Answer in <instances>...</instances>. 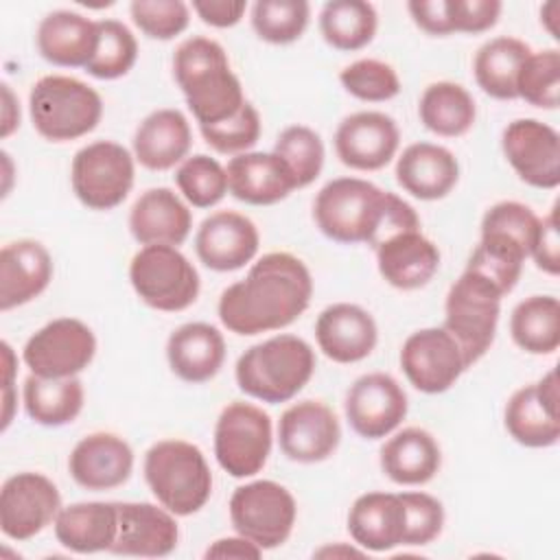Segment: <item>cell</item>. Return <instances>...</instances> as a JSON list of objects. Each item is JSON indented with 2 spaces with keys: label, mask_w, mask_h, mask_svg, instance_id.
<instances>
[{
  "label": "cell",
  "mask_w": 560,
  "mask_h": 560,
  "mask_svg": "<svg viewBox=\"0 0 560 560\" xmlns=\"http://www.w3.org/2000/svg\"><path fill=\"white\" fill-rule=\"evenodd\" d=\"M311 298L308 267L289 252H269L243 280L223 289L217 315L230 332L254 337L291 326L308 308Z\"/></svg>",
  "instance_id": "6da1fadb"
},
{
  "label": "cell",
  "mask_w": 560,
  "mask_h": 560,
  "mask_svg": "<svg viewBox=\"0 0 560 560\" xmlns=\"http://www.w3.org/2000/svg\"><path fill=\"white\" fill-rule=\"evenodd\" d=\"M173 77L199 127L223 122L247 103L225 48L210 37L192 35L175 48Z\"/></svg>",
  "instance_id": "7a4b0ae2"
},
{
  "label": "cell",
  "mask_w": 560,
  "mask_h": 560,
  "mask_svg": "<svg viewBox=\"0 0 560 560\" xmlns=\"http://www.w3.org/2000/svg\"><path fill=\"white\" fill-rule=\"evenodd\" d=\"M315 350L298 335H273L249 346L234 365L238 389L260 402L293 400L315 374Z\"/></svg>",
  "instance_id": "3957f363"
},
{
  "label": "cell",
  "mask_w": 560,
  "mask_h": 560,
  "mask_svg": "<svg viewBox=\"0 0 560 560\" xmlns=\"http://www.w3.org/2000/svg\"><path fill=\"white\" fill-rule=\"evenodd\" d=\"M142 475L158 499L175 516L197 514L212 494V470L203 451L186 440L168 438L149 446Z\"/></svg>",
  "instance_id": "277c9868"
},
{
  "label": "cell",
  "mask_w": 560,
  "mask_h": 560,
  "mask_svg": "<svg viewBox=\"0 0 560 560\" xmlns=\"http://www.w3.org/2000/svg\"><path fill=\"white\" fill-rule=\"evenodd\" d=\"M28 114L33 129L48 142H70L94 131L103 118V98L85 81L46 74L31 85Z\"/></svg>",
  "instance_id": "5b68a950"
},
{
  "label": "cell",
  "mask_w": 560,
  "mask_h": 560,
  "mask_svg": "<svg viewBox=\"0 0 560 560\" xmlns=\"http://www.w3.org/2000/svg\"><path fill=\"white\" fill-rule=\"evenodd\" d=\"M387 201V190L361 177H337L319 188L313 201L317 230L341 245H370Z\"/></svg>",
  "instance_id": "8992f818"
},
{
  "label": "cell",
  "mask_w": 560,
  "mask_h": 560,
  "mask_svg": "<svg viewBox=\"0 0 560 560\" xmlns=\"http://www.w3.org/2000/svg\"><path fill=\"white\" fill-rule=\"evenodd\" d=\"M503 298L505 295L488 278L470 269H464L451 284L442 326L459 343L468 368H472L494 343Z\"/></svg>",
  "instance_id": "52a82bcc"
},
{
  "label": "cell",
  "mask_w": 560,
  "mask_h": 560,
  "mask_svg": "<svg viewBox=\"0 0 560 560\" xmlns=\"http://www.w3.org/2000/svg\"><path fill=\"white\" fill-rule=\"evenodd\" d=\"M129 282L136 295L162 313H179L199 298L197 267L173 245H142L129 262Z\"/></svg>",
  "instance_id": "ba28073f"
},
{
  "label": "cell",
  "mask_w": 560,
  "mask_h": 560,
  "mask_svg": "<svg viewBox=\"0 0 560 560\" xmlns=\"http://www.w3.org/2000/svg\"><path fill=\"white\" fill-rule=\"evenodd\" d=\"M214 459L234 479L258 475L273 446L269 413L245 400L228 402L214 424Z\"/></svg>",
  "instance_id": "9c48e42d"
},
{
  "label": "cell",
  "mask_w": 560,
  "mask_h": 560,
  "mask_svg": "<svg viewBox=\"0 0 560 560\" xmlns=\"http://www.w3.org/2000/svg\"><path fill=\"white\" fill-rule=\"evenodd\" d=\"M136 182L133 153L114 140H94L81 147L70 164V186L88 210H114Z\"/></svg>",
  "instance_id": "30bf717a"
},
{
  "label": "cell",
  "mask_w": 560,
  "mask_h": 560,
  "mask_svg": "<svg viewBox=\"0 0 560 560\" xmlns=\"http://www.w3.org/2000/svg\"><path fill=\"white\" fill-rule=\"evenodd\" d=\"M228 510L234 532L262 551L284 545L298 518L295 497L271 479H256L234 488Z\"/></svg>",
  "instance_id": "8fae6325"
},
{
  "label": "cell",
  "mask_w": 560,
  "mask_h": 560,
  "mask_svg": "<svg viewBox=\"0 0 560 560\" xmlns=\"http://www.w3.org/2000/svg\"><path fill=\"white\" fill-rule=\"evenodd\" d=\"M94 354L96 337L77 317H57L44 324L22 348L24 365L44 378L79 376L94 361Z\"/></svg>",
  "instance_id": "7c38bea8"
},
{
  "label": "cell",
  "mask_w": 560,
  "mask_h": 560,
  "mask_svg": "<svg viewBox=\"0 0 560 560\" xmlns=\"http://www.w3.org/2000/svg\"><path fill=\"white\" fill-rule=\"evenodd\" d=\"M400 370L422 394H444L468 370L464 352L444 326L411 332L400 346Z\"/></svg>",
  "instance_id": "4fadbf2b"
},
{
  "label": "cell",
  "mask_w": 560,
  "mask_h": 560,
  "mask_svg": "<svg viewBox=\"0 0 560 560\" xmlns=\"http://www.w3.org/2000/svg\"><path fill=\"white\" fill-rule=\"evenodd\" d=\"M61 508L52 479L33 470L15 472L0 488V529L11 540H31L55 523Z\"/></svg>",
  "instance_id": "5bb4252c"
},
{
  "label": "cell",
  "mask_w": 560,
  "mask_h": 560,
  "mask_svg": "<svg viewBox=\"0 0 560 560\" xmlns=\"http://www.w3.org/2000/svg\"><path fill=\"white\" fill-rule=\"evenodd\" d=\"M558 370L518 387L505 402L503 424L510 438L527 448H549L560 440Z\"/></svg>",
  "instance_id": "9a60e30c"
},
{
  "label": "cell",
  "mask_w": 560,
  "mask_h": 560,
  "mask_svg": "<svg viewBox=\"0 0 560 560\" xmlns=\"http://www.w3.org/2000/svg\"><path fill=\"white\" fill-rule=\"evenodd\" d=\"M409 409L402 385L385 372L359 376L346 392L343 411L350 429L363 440H383L405 420Z\"/></svg>",
  "instance_id": "2e32d148"
},
{
  "label": "cell",
  "mask_w": 560,
  "mask_h": 560,
  "mask_svg": "<svg viewBox=\"0 0 560 560\" xmlns=\"http://www.w3.org/2000/svg\"><path fill=\"white\" fill-rule=\"evenodd\" d=\"M501 149L521 182L553 190L560 184V136L536 118H516L501 133Z\"/></svg>",
  "instance_id": "e0dca14e"
},
{
  "label": "cell",
  "mask_w": 560,
  "mask_h": 560,
  "mask_svg": "<svg viewBox=\"0 0 560 560\" xmlns=\"http://www.w3.org/2000/svg\"><path fill=\"white\" fill-rule=\"evenodd\" d=\"M339 442L337 413L322 400H298L278 420L280 451L295 464H319L337 451Z\"/></svg>",
  "instance_id": "ac0fdd59"
},
{
  "label": "cell",
  "mask_w": 560,
  "mask_h": 560,
  "mask_svg": "<svg viewBox=\"0 0 560 560\" xmlns=\"http://www.w3.org/2000/svg\"><path fill=\"white\" fill-rule=\"evenodd\" d=\"M335 153L352 171H381L398 151L400 131L392 116L383 112H354L346 116L335 131Z\"/></svg>",
  "instance_id": "d6986e66"
},
{
  "label": "cell",
  "mask_w": 560,
  "mask_h": 560,
  "mask_svg": "<svg viewBox=\"0 0 560 560\" xmlns=\"http://www.w3.org/2000/svg\"><path fill=\"white\" fill-rule=\"evenodd\" d=\"M260 247L256 223L234 210L212 212L195 234V254L210 271L228 273L249 265Z\"/></svg>",
  "instance_id": "ffe728a7"
},
{
  "label": "cell",
  "mask_w": 560,
  "mask_h": 560,
  "mask_svg": "<svg viewBox=\"0 0 560 560\" xmlns=\"http://www.w3.org/2000/svg\"><path fill=\"white\" fill-rule=\"evenodd\" d=\"M177 516L160 503L118 501V534L112 553L131 558H164L177 549Z\"/></svg>",
  "instance_id": "44dd1931"
},
{
  "label": "cell",
  "mask_w": 560,
  "mask_h": 560,
  "mask_svg": "<svg viewBox=\"0 0 560 560\" xmlns=\"http://www.w3.org/2000/svg\"><path fill=\"white\" fill-rule=\"evenodd\" d=\"M68 470L74 483L85 490H114L127 483L133 472V448L116 433L96 431L74 444Z\"/></svg>",
  "instance_id": "7402d4cb"
},
{
  "label": "cell",
  "mask_w": 560,
  "mask_h": 560,
  "mask_svg": "<svg viewBox=\"0 0 560 560\" xmlns=\"http://www.w3.org/2000/svg\"><path fill=\"white\" fill-rule=\"evenodd\" d=\"M315 341L324 357L335 363L350 365L374 352L378 343V326L363 306L335 302L317 315Z\"/></svg>",
  "instance_id": "603a6c76"
},
{
  "label": "cell",
  "mask_w": 560,
  "mask_h": 560,
  "mask_svg": "<svg viewBox=\"0 0 560 560\" xmlns=\"http://www.w3.org/2000/svg\"><path fill=\"white\" fill-rule=\"evenodd\" d=\"M52 256L33 238H18L0 252V311L24 306L39 298L52 280Z\"/></svg>",
  "instance_id": "cb8c5ba5"
},
{
  "label": "cell",
  "mask_w": 560,
  "mask_h": 560,
  "mask_svg": "<svg viewBox=\"0 0 560 560\" xmlns=\"http://www.w3.org/2000/svg\"><path fill=\"white\" fill-rule=\"evenodd\" d=\"M381 278L400 291H416L427 287L440 269L438 245L422 234V230H407L385 238L374 247Z\"/></svg>",
  "instance_id": "d4e9b609"
},
{
  "label": "cell",
  "mask_w": 560,
  "mask_h": 560,
  "mask_svg": "<svg viewBox=\"0 0 560 560\" xmlns=\"http://www.w3.org/2000/svg\"><path fill=\"white\" fill-rule=\"evenodd\" d=\"M228 192L247 206H273L295 188L289 166L273 151H247L230 158Z\"/></svg>",
  "instance_id": "484cf974"
},
{
  "label": "cell",
  "mask_w": 560,
  "mask_h": 560,
  "mask_svg": "<svg viewBox=\"0 0 560 560\" xmlns=\"http://www.w3.org/2000/svg\"><path fill=\"white\" fill-rule=\"evenodd\" d=\"M407 514L400 492H365L348 510V532L365 551L385 553L405 542Z\"/></svg>",
  "instance_id": "4316f807"
},
{
  "label": "cell",
  "mask_w": 560,
  "mask_h": 560,
  "mask_svg": "<svg viewBox=\"0 0 560 560\" xmlns=\"http://www.w3.org/2000/svg\"><path fill=\"white\" fill-rule=\"evenodd\" d=\"M129 232L140 245L179 247L192 230L186 201L166 186L144 190L129 210Z\"/></svg>",
  "instance_id": "83f0119b"
},
{
  "label": "cell",
  "mask_w": 560,
  "mask_h": 560,
  "mask_svg": "<svg viewBox=\"0 0 560 560\" xmlns=\"http://www.w3.org/2000/svg\"><path fill=\"white\" fill-rule=\"evenodd\" d=\"M398 186L420 201H438L459 182V162L442 144L413 142L396 160Z\"/></svg>",
  "instance_id": "f1b7e54d"
},
{
  "label": "cell",
  "mask_w": 560,
  "mask_h": 560,
  "mask_svg": "<svg viewBox=\"0 0 560 560\" xmlns=\"http://www.w3.org/2000/svg\"><path fill=\"white\" fill-rule=\"evenodd\" d=\"M166 361L171 372L184 383H208L221 372L225 361L223 332L208 322L182 324L168 335Z\"/></svg>",
  "instance_id": "f546056e"
},
{
  "label": "cell",
  "mask_w": 560,
  "mask_h": 560,
  "mask_svg": "<svg viewBox=\"0 0 560 560\" xmlns=\"http://www.w3.org/2000/svg\"><path fill=\"white\" fill-rule=\"evenodd\" d=\"M96 22L68 9H57L44 15L35 33L37 52L57 68L85 70L96 50Z\"/></svg>",
  "instance_id": "4dcf8cb0"
},
{
  "label": "cell",
  "mask_w": 560,
  "mask_h": 560,
  "mask_svg": "<svg viewBox=\"0 0 560 560\" xmlns=\"http://www.w3.org/2000/svg\"><path fill=\"white\" fill-rule=\"evenodd\" d=\"M192 131L188 118L175 107H162L151 112L136 127L133 158L149 171H168L179 166L190 151Z\"/></svg>",
  "instance_id": "1f68e13d"
},
{
  "label": "cell",
  "mask_w": 560,
  "mask_h": 560,
  "mask_svg": "<svg viewBox=\"0 0 560 560\" xmlns=\"http://www.w3.org/2000/svg\"><path fill=\"white\" fill-rule=\"evenodd\" d=\"M57 542L72 553L112 551L118 534V501L63 505L52 523Z\"/></svg>",
  "instance_id": "d6a6232c"
},
{
  "label": "cell",
  "mask_w": 560,
  "mask_h": 560,
  "mask_svg": "<svg viewBox=\"0 0 560 560\" xmlns=\"http://www.w3.org/2000/svg\"><path fill=\"white\" fill-rule=\"evenodd\" d=\"M378 462L394 483L424 486L440 472L442 448L427 429L407 427L387 435Z\"/></svg>",
  "instance_id": "836d02e7"
},
{
  "label": "cell",
  "mask_w": 560,
  "mask_h": 560,
  "mask_svg": "<svg viewBox=\"0 0 560 560\" xmlns=\"http://www.w3.org/2000/svg\"><path fill=\"white\" fill-rule=\"evenodd\" d=\"M532 48L510 35H499L479 46L472 59V74L483 94L497 101L516 98V79Z\"/></svg>",
  "instance_id": "e575fe53"
},
{
  "label": "cell",
  "mask_w": 560,
  "mask_h": 560,
  "mask_svg": "<svg viewBox=\"0 0 560 560\" xmlns=\"http://www.w3.org/2000/svg\"><path fill=\"white\" fill-rule=\"evenodd\" d=\"M26 416L42 427H63L79 418L85 402V389L79 376L44 378L28 374L22 387Z\"/></svg>",
  "instance_id": "d590c367"
},
{
  "label": "cell",
  "mask_w": 560,
  "mask_h": 560,
  "mask_svg": "<svg viewBox=\"0 0 560 560\" xmlns=\"http://www.w3.org/2000/svg\"><path fill=\"white\" fill-rule=\"evenodd\" d=\"M420 122L440 138H459L477 120L472 94L455 81H435L424 88L418 103Z\"/></svg>",
  "instance_id": "8d00e7d4"
},
{
  "label": "cell",
  "mask_w": 560,
  "mask_h": 560,
  "mask_svg": "<svg viewBox=\"0 0 560 560\" xmlns=\"http://www.w3.org/2000/svg\"><path fill=\"white\" fill-rule=\"evenodd\" d=\"M512 341L527 354H553L560 346V302L556 295H529L510 315Z\"/></svg>",
  "instance_id": "74e56055"
},
{
  "label": "cell",
  "mask_w": 560,
  "mask_h": 560,
  "mask_svg": "<svg viewBox=\"0 0 560 560\" xmlns=\"http://www.w3.org/2000/svg\"><path fill=\"white\" fill-rule=\"evenodd\" d=\"M378 28V13L365 0H330L319 11L324 42L341 52L365 48Z\"/></svg>",
  "instance_id": "f35d334b"
},
{
  "label": "cell",
  "mask_w": 560,
  "mask_h": 560,
  "mask_svg": "<svg viewBox=\"0 0 560 560\" xmlns=\"http://www.w3.org/2000/svg\"><path fill=\"white\" fill-rule=\"evenodd\" d=\"M96 50L85 66V72L101 81H114L125 77L138 61V39L118 20H98Z\"/></svg>",
  "instance_id": "ab89813d"
},
{
  "label": "cell",
  "mask_w": 560,
  "mask_h": 560,
  "mask_svg": "<svg viewBox=\"0 0 560 560\" xmlns=\"http://www.w3.org/2000/svg\"><path fill=\"white\" fill-rule=\"evenodd\" d=\"M311 4L306 0H258L252 4L254 33L276 46L298 42L308 28Z\"/></svg>",
  "instance_id": "60d3db41"
},
{
  "label": "cell",
  "mask_w": 560,
  "mask_h": 560,
  "mask_svg": "<svg viewBox=\"0 0 560 560\" xmlns=\"http://www.w3.org/2000/svg\"><path fill=\"white\" fill-rule=\"evenodd\" d=\"M273 153L289 166L298 188H306L319 177L326 158L322 136L306 125L284 127L276 138Z\"/></svg>",
  "instance_id": "b9f144b4"
},
{
  "label": "cell",
  "mask_w": 560,
  "mask_h": 560,
  "mask_svg": "<svg viewBox=\"0 0 560 560\" xmlns=\"http://www.w3.org/2000/svg\"><path fill=\"white\" fill-rule=\"evenodd\" d=\"M175 184L192 208H212L228 195L225 166L206 153L188 155L175 171Z\"/></svg>",
  "instance_id": "7bdbcfd3"
},
{
  "label": "cell",
  "mask_w": 560,
  "mask_h": 560,
  "mask_svg": "<svg viewBox=\"0 0 560 560\" xmlns=\"http://www.w3.org/2000/svg\"><path fill=\"white\" fill-rule=\"evenodd\" d=\"M516 98H523L532 107L558 109L560 105V50L558 48L529 52L516 79Z\"/></svg>",
  "instance_id": "ee69618b"
},
{
  "label": "cell",
  "mask_w": 560,
  "mask_h": 560,
  "mask_svg": "<svg viewBox=\"0 0 560 560\" xmlns=\"http://www.w3.org/2000/svg\"><path fill=\"white\" fill-rule=\"evenodd\" d=\"M341 88L363 103H385L398 96V72L381 59H357L339 72Z\"/></svg>",
  "instance_id": "f6af8a7d"
},
{
  "label": "cell",
  "mask_w": 560,
  "mask_h": 560,
  "mask_svg": "<svg viewBox=\"0 0 560 560\" xmlns=\"http://www.w3.org/2000/svg\"><path fill=\"white\" fill-rule=\"evenodd\" d=\"M129 15L142 35L168 42L188 28L190 7L182 0H133Z\"/></svg>",
  "instance_id": "bcb514c9"
},
{
  "label": "cell",
  "mask_w": 560,
  "mask_h": 560,
  "mask_svg": "<svg viewBox=\"0 0 560 560\" xmlns=\"http://www.w3.org/2000/svg\"><path fill=\"white\" fill-rule=\"evenodd\" d=\"M199 131L210 149L234 158L238 153H247L258 142L262 122L258 109L247 101L232 118L217 125L199 127Z\"/></svg>",
  "instance_id": "7dc6e473"
},
{
  "label": "cell",
  "mask_w": 560,
  "mask_h": 560,
  "mask_svg": "<svg viewBox=\"0 0 560 560\" xmlns=\"http://www.w3.org/2000/svg\"><path fill=\"white\" fill-rule=\"evenodd\" d=\"M540 217L521 201H499L483 212L481 234H499L525 247L527 256L534 247Z\"/></svg>",
  "instance_id": "c3c4849f"
},
{
  "label": "cell",
  "mask_w": 560,
  "mask_h": 560,
  "mask_svg": "<svg viewBox=\"0 0 560 560\" xmlns=\"http://www.w3.org/2000/svg\"><path fill=\"white\" fill-rule=\"evenodd\" d=\"M400 499L405 503V514H407V529H405L402 545L424 547L433 542L442 534L444 518H446L442 501L422 490L400 492Z\"/></svg>",
  "instance_id": "681fc988"
},
{
  "label": "cell",
  "mask_w": 560,
  "mask_h": 560,
  "mask_svg": "<svg viewBox=\"0 0 560 560\" xmlns=\"http://www.w3.org/2000/svg\"><path fill=\"white\" fill-rule=\"evenodd\" d=\"M503 4L499 0H448L453 33L479 35L497 26Z\"/></svg>",
  "instance_id": "f907efd6"
},
{
  "label": "cell",
  "mask_w": 560,
  "mask_h": 560,
  "mask_svg": "<svg viewBox=\"0 0 560 560\" xmlns=\"http://www.w3.org/2000/svg\"><path fill=\"white\" fill-rule=\"evenodd\" d=\"M529 258L536 267L549 276L560 273V234H558V206L549 210L547 217L540 219V228L529 252Z\"/></svg>",
  "instance_id": "816d5d0a"
},
{
  "label": "cell",
  "mask_w": 560,
  "mask_h": 560,
  "mask_svg": "<svg viewBox=\"0 0 560 560\" xmlns=\"http://www.w3.org/2000/svg\"><path fill=\"white\" fill-rule=\"evenodd\" d=\"M407 11L413 24L433 37L453 35L448 0H411L407 2Z\"/></svg>",
  "instance_id": "f5cc1de1"
},
{
  "label": "cell",
  "mask_w": 560,
  "mask_h": 560,
  "mask_svg": "<svg viewBox=\"0 0 560 560\" xmlns=\"http://www.w3.org/2000/svg\"><path fill=\"white\" fill-rule=\"evenodd\" d=\"M192 11L208 26L232 28L243 20L247 11V2L245 0H195Z\"/></svg>",
  "instance_id": "db71d44e"
},
{
  "label": "cell",
  "mask_w": 560,
  "mask_h": 560,
  "mask_svg": "<svg viewBox=\"0 0 560 560\" xmlns=\"http://www.w3.org/2000/svg\"><path fill=\"white\" fill-rule=\"evenodd\" d=\"M260 556H262V549L241 534L219 538L203 551V558H230V560H258Z\"/></svg>",
  "instance_id": "11a10c76"
},
{
  "label": "cell",
  "mask_w": 560,
  "mask_h": 560,
  "mask_svg": "<svg viewBox=\"0 0 560 560\" xmlns=\"http://www.w3.org/2000/svg\"><path fill=\"white\" fill-rule=\"evenodd\" d=\"M2 129L0 136L9 138L20 127V101L9 83H2Z\"/></svg>",
  "instance_id": "9f6ffc18"
},
{
  "label": "cell",
  "mask_w": 560,
  "mask_h": 560,
  "mask_svg": "<svg viewBox=\"0 0 560 560\" xmlns=\"http://www.w3.org/2000/svg\"><path fill=\"white\" fill-rule=\"evenodd\" d=\"M368 551L361 549L359 545H348V542H332L324 545L313 551V558H326V560H337V558H365Z\"/></svg>",
  "instance_id": "6f0895ef"
},
{
  "label": "cell",
  "mask_w": 560,
  "mask_h": 560,
  "mask_svg": "<svg viewBox=\"0 0 560 560\" xmlns=\"http://www.w3.org/2000/svg\"><path fill=\"white\" fill-rule=\"evenodd\" d=\"M558 13H560V4H558L556 0L545 2V4L540 7V24L547 28V33H549L553 39L560 37V35H558V26H556Z\"/></svg>",
  "instance_id": "680465c9"
},
{
  "label": "cell",
  "mask_w": 560,
  "mask_h": 560,
  "mask_svg": "<svg viewBox=\"0 0 560 560\" xmlns=\"http://www.w3.org/2000/svg\"><path fill=\"white\" fill-rule=\"evenodd\" d=\"M2 164H4V179H7L4 188H2V195L7 197V195H9V188H11V184H9V179H11V158H9L7 151H2Z\"/></svg>",
  "instance_id": "91938a15"
}]
</instances>
